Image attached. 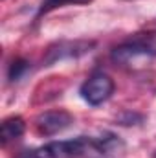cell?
<instances>
[{"mask_svg": "<svg viewBox=\"0 0 156 158\" xmlns=\"http://www.w3.org/2000/svg\"><path fill=\"white\" fill-rule=\"evenodd\" d=\"M92 142L86 138L77 140H66V142H50L39 149H33V158H77L84 153L86 145Z\"/></svg>", "mask_w": 156, "mask_h": 158, "instance_id": "obj_1", "label": "cell"}, {"mask_svg": "<svg viewBox=\"0 0 156 158\" xmlns=\"http://www.w3.org/2000/svg\"><path fill=\"white\" fill-rule=\"evenodd\" d=\"M114 92V81L103 72H97L86 79L81 86V96L88 105L105 103Z\"/></svg>", "mask_w": 156, "mask_h": 158, "instance_id": "obj_2", "label": "cell"}, {"mask_svg": "<svg viewBox=\"0 0 156 158\" xmlns=\"http://www.w3.org/2000/svg\"><path fill=\"white\" fill-rule=\"evenodd\" d=\"M151 57H154V53L138 39L125 42V44H121V46L112 50V61H116L117 64H123V66L143 64Z\"/></svg>", "mask_w": 156, "mask_h": 158, "instance_id": "obj_3", "label": "cell"}, {"mask_svg": "<svg viewBox=\"0 0 156 158\" xmlns=\"http://www.w3.org/2000/svg\"><path fill=\"white\" fill-rule=\"evenodd\" d=\"M72 123H74V118L66 110H48L35 118L37 131L44 136H53V134L68 129Z\"/></svg>", "mask_w": 156, "mask_h": 158, "instance_id": "obj_4", "label": "cell"}, {"mask_svg": "<svg viewBox=\"0 0 156 158\" xmlns=\"http://www.w3.org/2000/svg\"><path fill=\"white\" fill-rule=\"evenodd\" d=\"M94 48V42H88V40H68V42H59L55 46H51L44 57V63L46 64H51L55 61H61V59H72V57H81L84 53H88L90 50Z\"/></svg>", "mask_w": 156, "mask_h": 158, "instance_id": "obj_5", "label": "cell"}, {"mask_svg": "<svg viewBox=\"0 0 156 158\" xmlns=\"http://www.w3.org/2000/svg\"><path fill=\"white\" fill-rule=\"evenodd\" d=\"M26 131V123L20 116H11V118L4 119L2 123V142L7 143L11 140H17L24 134Z\"/></svg>", "mask_w": 156, "mask_h": 158, "instance_id": "obj_6", "label": "cell"}, {"mask_svg": "<svg viewBox=\"0 0 156 158\" xmlns=\"http://www.w3.org/2000/svg\"><path fill=\"white\" fill-rule=\"evenodd\" d=\"M84 2H90V0H48L46 4H42L40 13L50 11V9H53V7H61V6H64V4H84Z\"/></svg>", "mask_w": 156, "mask_h": 158, "instance_id": "obj_7", "label": "cell"}, {"mask_svg": "<svg viewBox=\"0 0 156 158\" xmlns=\"http://www.w3.org/2000/svg\"><path fill=\"white\" fill-rule=\"evenodd\" d=\"M26 70H28V63H26V61H17V63H13V64H11V70H9V77L15 81V79L20 77V76H22Z\"/></svg>", "mask_w": 156, "mask_h": 158, "instance_id": "obj_8", "label": "cell"}, {"mask_svg": "<svg viewBox=\"0 0 156 158\" xmlns=\"http://www.w3.org/2000/svg\"><path fill=\"white\" fill-rule=\"evenodd\" d=\"M138 40H142V42L156 55V33H145V35L138 37Z\"/></svg>", "mask_w": 156, "mask_h": 158, "instance_id": "obj_9", "label": "cell"}, {"mask_svg": "<svg viewBox=\"0 0 156 158\" xmlns=\"http://www.w3.org/2000/svg\"><path fill=\"white\" fill-rule=\"evenodd\" d=\"M153 158H156V151H154V155H153Z\"/></svg>", "mask_w": 156, "mask_h": 158, "instance_id": "obj_10", "label": "cell"}]
</instances>
